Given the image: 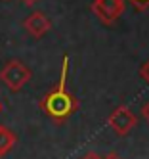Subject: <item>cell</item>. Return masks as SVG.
Masks as SVG:
<instances>
[{
    "label": "cell",
    "instance_id": "6da1fadb",
    "mask_svg": "<svg viewBox=\"0 0 149 159\" xmlns=\"http://www.w3.org/2000/svg\"><path fill=\"white\" fill-rule=\"evenodd\" d=\"M67 71H69V58L65 56L63 65H61L59 83H57V86L54 90L46 92L38 102V106L44 111V115H48L55 123L67 121L78 109V100L67 90Z\"/></svg>",
    "mask_w": 149,
    "mask_h": 159
},
{
    "label": "cell",
    "instance_id": "7a4b0ae2",
    "mask_svg": "<svg viewBox=\"0 0 149 159\" xmlns=\"http://www.w3.org/2000/svg\"><path fill=\"white\" fill-rule=\"evenodd\" d=\"M33 77V71L23 63L21 60H10L2 69H0V81L6 84L11 92H19Z\"/></svg>",
    "mask_w": 149,
    "mask_h": 159
},
{
    "label": "cell",
    "instance_id": "3957f363",
    "mask_svg": "<svg viewBox=\"0 0 149 159\" xmlns=\"http://www.w3.org/2000/svg\"><path fill=\"white\" fill-rule=\"evenodd\" d=\"M107 125L117 136H126L134 130V127L138 125V119H136V115L132 113V109L128 106H117L111 111Z\"/></svg>",
    "mask_w": 149,
    "mask_h": 159
},
{
    "label": "cell",
    "instance_id": "277c9868",
    "mask_svg": "<svg viewBox=\"0 0 149 159\" xmlns=\"http://www.w3.org/2000/svg\"><path fill=\"white\" fill-rule=\"evenodd\" d=\"M124 8H126L124 0H94L92 2V14L103 25H113L124 14Z\"/></svg>",
    "mask_w": 149,
    "mask_h": 159
},
{
    "label": "cell",
    "instance_id": "5b68a950",
    "mask_svg": "<svg viewBox=\"0 0 149 159\" xmlns=\"http://www.w3.org/2000/svg\"><path fill=\"white\" fill-rule=\"evenodd\" d=\"M23 27H25V31L29 33L31 37L42 39L46 33L52 29V21H50L48 16L42 14V12H33V14H29L25 19H23Z\"/></svg>",
    "mask_w": 149,
    "mask_h": 159
},
{
    "label": "cell",
    "instance_id": "8992f818",
    "mask_svg": "<svg viewBox=\"0 0 149 159\" xmlns=\"http://www.w3.org/2000/svg\"><path fill=\"white\" fill-rule=\"evenodd\" d=\"M15 142H17L15 132L11 129H8V127H4V125H0V159L14 150Z\"/></svg>",
    "mask_w": 149,
    "mask_h": 159
},
{
    "label": "cell",
    "instance_id": "52a82bcc",
    "mask_svg": "<svg viewBox=\"0 0 149 159\" xmlns=\"http://www.w3.org/2000/svg\"><path fill=\"white\" fill-rule=\"evenodd\" d=\"M124 2H130L138 12H143V10L149 8V0H124Z\"/></svg>",
    "mask_w": 149,
    "mask_h": 159
},
{
    "label": "cell",
    "instance_id": "ba28073f",
    "mask_svg": "<svg viewBox=\"0 0 149 159\" xmlns=\"http://www.w3.org/2000/svg\"><path fill=\"white\" fill-rule=\"evenodd\" d=\"M140 77L143 79V81H145L147 84H149V60L142 65V69H140Z\"/></svg>",
    "mask_w": 149,
    "mask_h": 159
},
{
    "label": "cell",
    "instance_id": "9c48e42d",
    "mask_svg": "<svg viewBox=\"0 0 149 159\" xmlns=\"http://www.w3.org/2000/svg\"><path fill=\"white\" fill-rule=\"evenodd\" d=\"M78 159H101L96 152H88V153H84L82 157H78Z\"/></svg>",
    "mask_w": 149,
    "mask_h": 159
},
{
    "label": "cell",
    "instance_id": "30bf717a",
    "mask_svg": "<svg viewBox=\"0 0 149 159\" xmlns=\"http://www.w3.org/2000/svg\"><path fill=\"white\" fill-rule=\"evenodd\" d=\"M142 115H143V119H145V121L149 123V102H147V104H145V106L142 107Z\"/></svg>",
    "mask_w": 149,
    "mask_h": 159
},
{
    "label": "cell",
    "instance_id": "8fae6325",
    "mask_svg": "<svg viewBox=\"0 0 149 159\" xmlns=\"http://www.w3.org/2000/svg\"><path fill=\"white\" fill-rule=\"evenodd\" d=\"M101 159H122V157L119 153H107L105 157H101Z\"/></svg>",
    "mask_w": 149,
    "mask_h": 159
},
{
    "label": "cell",
    "instance_id": "7c38bea8",
    "mask_svg": "<svg viewBox=\"0 0 149 159\" xmlns=\"http://www.w3.org/2000/svg\"><path fill=\"white\" fill-rule=\"evenodd\" d=\"M34 2H38V0H23V4H27V6H33Z\"/></svg>",
    "mask_w": 149,
    "mask_h": 159
},
{
    "label": "cell",
    "instance_id": "4fadbf2b",
    "mask_svg": "<svg viewBox=\"0 0 149 159\" xmlns=\"http://www.w3.org/2000/svg\"><path fill=\"white\" fill-rule=\"evenodd\" d=\"M0 113H2V104H0Z\"/></svg>",
    "mask_w": 149,
    "mask_h": 159
}]
</instances>
